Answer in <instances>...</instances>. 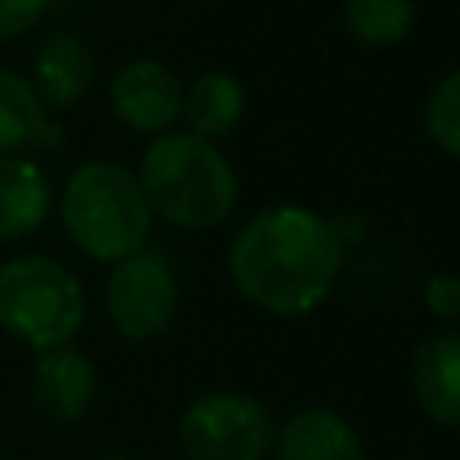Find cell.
<instances>
[{"label":"cell","instance_id":"277c9868","mask_svg":"<svg viewBox=\"0 0 460 460\" xmlns=\"http://www.w3.org/2000/svg\"><path fill=\"white\" fill-rule=\"evenodd\" d=\"M86 320V295L79 277L50 255H14L0 262V327L47 352L72 345Z\"/></svg>","mask_w":460,"mask_h":460},{"label":"cell","instance_id":"30bf717a","mask_svg":"<svg viewBox=\"0 0 460 460\" xmlns=\"http://www.w3.org/2000/svg\"><path fill=\"white\" fill-rule=\"evenodd\" d=\"M270 460H367V442L345 413L305 406L277 424Z\"/></svg>","mask_w":460,"mask_h":460},{"label":"cell","instance_id":"d6986e66","mask_svg":"<svg viewBox=\"0 0 460 460\" xmlns=\"http://www.w3.org/2000/svg\"><path fill=\"white\" fill-rule=\"evenodd\" d=\"M101 460H144V456H137V453H126V449H115V453H104Z\"/></svg>","mask_w":460,"mask_h":460},{"label":"cell","instance_id":"8fae6325","mask_svg":"<svg viewBox=\"0 0 460 460\" xmlns=\"http://www.w3.org/2000/svg\"><path fill=\"white\" fill-rule=\"evenodd\" d=\"M97 75L93 50L75 32H54L40 43L32 58V86L47 108H75Z\"/></svg>","mask_w":460,"mask_h":460},{"label":"cell","instance_id":"e0dca14e","mask_svg":"<svg viewBox=\"0 0 460 460\" xmlns=\"http://www.w3.org/2000/svg\"><path fill=\"white\" fill-rule=\"evenodd\" d=\"M420 302L431 316L438 320H456L460 316V273H449V270H438L424 280L420 288Z\"/></svg>","mask_w":460,"mask_h":460},{"label":"cell","instance_id":"9c48e42d","mask_svg":"<svg viewBox=\"0 0 460 460\" xmlns=\"http://www.w3.org/2000/svg\"><path fill=\"white\" fill-rule=\"evenodd\" d=\"M410 388L431 424L460 431V331H435L413 349Z\"/></svg>","mask_w":460,"mask_h":460},{"label":"cell","instance_id":"6da1fadb","mask_svg":"<svg viewBox=\"0 0 460 460\" xmlns=\"http://www.w3.org/2000/svg\"><path fill=\"white\" fill-rule=\"evenodd\" d=\"M345 270V248L327 216L277 201L248 216L226 248L230 284L244 302L277 320L316 313Z\"/></svg>","mask_w":460,"mask_h":460},{"label":"cell","instance_id":"8992f818","mask_svg":"<svg viewBox=\"0 0 460 460\" xmlns=\"http://www.w3.org/2000/svg\"><path fill=\"white\" fill-rule=\"evenodd\" d=\"M104 309L126 341H151L165 334L180 309V277L169 255L144 244L140 252L111 262L104 280Z\"/></svg>","mask_w":460,"mask_h":460},{"label":"cell","instance_id":"5b68a950","mask_svg":"<svg viewBox=\"0 0 460 460\" xmlns=\"http://www.w3.org/2000/svg\"><path fill=\"white\" fill-rule=\"evenodd\" d=\"M277 417L237 388H216L187 402L180 417V449L187 460H270Z\"/></svg>","mask_w":460,"mask_h":460},{"label":"cell","instance_id":"9a60e30c","mask_svg":"<svg viewBox=\"0 0 460 460\" xmlns=\"http://www.w3.org/2000/svg\"><path fill=\"white\" fill-rule=\"evenodd\" d=\"M345 29L370 50L395 47L417 18V0H345Z\"/></svg>","mask_w":460,"mask_h":460},{"label":"cell","instance_id":"ac0fdd59","mask_svg":"<svg viewBox=\"0 0 460 460\" xmlns=\"http://www.w3.org/2000/svg\"><path fill=\"white\" fill-rule=\"evenodd\" d=\"M47 4L50 0H0V43L18 40L29 29H36Z\"/></svg>","mask_w":460,"mask_h":460},{"label":"cell","instance_id":"4fadbf2b","mask_svg":"<svg viewBox=\"0 0 460 460\" xmlns=\"http://www.w3.org/2000/svg\"><path fill=\"white\" fill-rule=\"evenodd\" d=\"M61 126L50 119V108L36 93V86L0 68V155H22L25 147H58Z\"/></svg>","mask_w":460,"mask_h":460},{"label":"cell","instance_id":"5bb4252c","mask_svg":"<svg viewBox=\"0 0 460 460\" xmlns=\"http://www.w3.org/2000/svg\"><path fill=\"white\" fill-rule=\"evenodd\" d=\"M244 115V86L230 72H201L183 86L180 119L190 133L205 140H223L237 129Z\"/></svg>","mask_w":460,"mask_h":460},{"label":"cell","instance_id":"7a4b0ae2","mask_svg":"<svg viewBox=\"0 0 460 460\" xmlns=\"http://www.w3.org/2000/svg\"><path fill=\"white\" fill-rule=\"evenodd\" d=\"M137 180L151 216L176 230H212L230 219L241 198V180L216 140L190 129L151 137L140 155Z\"/></svg>","mask_w":460,"mask_h":460},{"label":"cell","instance_id":"52a82bcc","mask_svg":"<svg viewBox=\"0 0 460 460\" xmlns=\"http://www.w3.org/2000/svg\"><path fill=\"white\" fill-rule=\"evenodd\" d=\"M108 104L126 129L158 137L180 119L183 83L172 75L169 65L155 58H137L115 72L108 86Z\"/></svg>","mask_w":460,"mask_h":460},{"label":"cell","instance_id":"7c38bea8","mask_svg":"<svg viewBox=\"0 0 460 460\" xmlns=\"http://www.w3.org/2000/svg\"><path fill=\"white\" fill-rule=\"evenodd\" d=\"M50 212V183L25 155H0V244L32 237Z\"/></svg>","mask_w":460,"mask_h":460},{"label":"cell","instance_id":"2e32d148","mask_svg":"<svg viewBox=\"0 0 460 460\" xmlns=\"http://www.w3.org/2000/svg\"><path fill=\"white\" fill-rule=\"evenodd\" d=\"M424 129L449 158H460V68L446 72L428 93Z\"/></svg>","mask_w":460,"mask_h":460},{"label":"cell","instance_id":"ba28073f","mask_svg":"<svg viewBox=\"0 0 460 460\" xmlns=\"http://www.w3.org/2000/svg\"><path fill=\"white\" fill-rule=\"evenodd\" d=\"M97 388H101V377H97V367H93V359L86 352H79L72 345H58V349L36 352L32 402L54 424L79 420L93 406Z\"/></svg>","mask_w":460,"mask_h":460},{"label":"cell","instance_id":"3957f363","mask_svg":"<svg viewBox=\"0 0 460 460\" xmlns=\"http://www.w3.org/2000/svg\"><path fill=\"white\" fill-rule=\"evenodd\" d=\"M61 223L86 259L111 266L147 244L155 216L133 169L93 158L72 169L61 190Z\"/></svg>","mask_w":460,"mask_h":460}]
</instances>
